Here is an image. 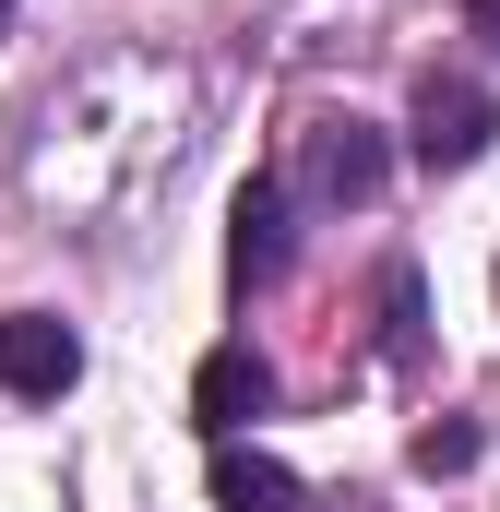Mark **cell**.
<instances>
[{
  "label": "cell",
  "mask_w": 500,
  "mask_h": 512,
  "mask_svg": "<svg viewBox=\"0 0 500 512\" xmlns=\"http://www.w3.org/2000/svg\"><path fill=\"white\" fill-rule=\"evenodd\" d=\"M489 143H500V96H489V84H465V72H429V84H417L405 155H417L429 179H441V167H477Z\"/></svg>",
  "instance_id": "cell-1"
},
{
  "label": "cell",
  "mask_w": 500,
  "mask_h": 512,
  "mask_svg": "<svg viewBox=\"0 0 500 512\" xmlns=\"http://www.w3.org/2000/svg\"><path fill=\"white\" fill-rule=\"evenodd\" d=\"M381 179H393V131H381V120L346 108V120H310V131H298V191H310V203H370Z\"/></svg>",
  "instance_id": "cell-2"
},
{
  "label": "cell",
  "mask_w": 500,
  "mask_h": 512,
  "mask_svg": "<svg viewBox=\"0 0 500 512\" xmlns=\"http://www.w3.org/2000/svg\"><path fill=\"white\" fill-rule=\"evenodd\" d=\"M72 382H84V334H72V322H48V310H12V322H0V393L60 405Z\"/></svg>",
  "instance_id": "cell-3"
},
{
  "label": "cell",
  "mask_w": 500,
  "mask_h": 512,
  "mask_svg": "<svg viewBox=\"0 0 500 512\" xmlns=\"http://www.w3.org/2000/svg\"><path fill=\"white\" fill-rule=\"evenodd\" d=\"M286 262H298V191H286V179H250L239 215H227V274H239V286H274Z\"/></svg>",
  "instance_id": "cell-4"
},
{
  "label": "cell",
  "mask_w": 500,
  "mask_h": 512,
  "mask_svg": "<svg viewBox=\"0 0 500 512\" xmlns=\"http://www.w3.org/2000/svg\"><path fill=\"white\" fill-rule=\"evenodd\" d=\"M262 405H274V370H262L250 346H215V358H203V382H191V417H203L215 441H239Z\"/></svg>",
  "instance_id": "cell-5"
},
{
  "label": "cell",
  "mask_w": 500,
  "mask_h": 512,
  "mask_svg": "<svg viewBox=\"0 0 500 512\" xmlns=\"http://www.w3.org/2000/svg\"><path fill=\"white\" fill-rule=\"evenodd\" d=\"M215 512H310V489H298L274 453H250V441H215Z\"/></svg>",
  "instance_id": "cell-6"
},
{
  "label": "cell",
  "mask_w": 500,
  "mask_h": 512,
  "mask_svg": "<svg viewBox=\"0 0 500 512\" xmlns=\"http://www.w3.org/2000/svg\"><path fill=\"white\" fill-rule=\"evenodd\" d=\"M381 346H393V358H417V346H429V310H417V262H393V274H381Z\"/></svg>",
  "instance_id": "cell-7"
},
{
  "label": "cell",
  "mask_w": 500,
  "mask_h": 512,
  "mask_svg": "<svg viewBox=\"0 0 500 512\" xmlns=\"http://www.w3.org/2000/svg\"><path fill=\"white\" fill-rule=\"evenodd\" d=\"M477 453H489V429H477V417H429V429H417V477H465Z\"/></svg>",
  "instance_id": "cell-8"
},
{
  "label": "cell",
  "mask_w": 500,
  "mask_h": 512,
  "mask_svg": "<svg viewBox=\"0 0 500 512\" xmlns=\"http://www.w3.org/2000/svg\"><path fill=\"white\" fill-rule=\"evenodd\" d=\"M465 24H477V36H489V48H500V0H465Z\"/></svg>",
  "instance_id": "cell-9"
},
{
  "label": "cell",
  "mask_w": 500,
  "mask_h": 512,
  "mask_svg": "<svg viewBox=\"0 0 500 512\" xmlns=\"http://www.w3.org/2000/svg\"><path fill=\"white\" fill-rule=\"evenodd\" d=\"M0 36H12V0H0Z\"/></svg>",
  "instance_id": "cell-10"
}]
</instances>
